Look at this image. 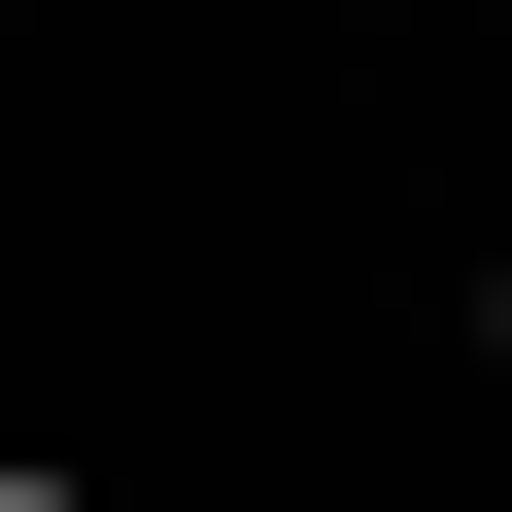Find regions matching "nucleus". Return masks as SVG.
<instances>
[{
	"mask_svg": "<svg viewBox=\"0 0 512 512\" xmlns=\"http://www.w3.org/2000/svg\"><path fill=\"white\" fill-rule=\"evenodd\" d=\"M0 512H103V478H69V444H0Z\"/></svg>",
	"mask_w": 512,
	"mask_h": 512,
	"instance_id": "1",
	"label": "nucleus"
},
{
	"mask_svg": "<svg viewBox=\"0 0 512 512\" xmlns=\"http://www.w3.org/2000/svg\"><path fill=\"white\" fill-rule=\"evenodd\" d=\"M444 342H478V410H512V274H478V308H444Z\"/></svg>",
	"mask_w": 512,
	"mask_h": 512,
	"instance_id": "2",
	"label": "nucleus"
}]
</instances>
